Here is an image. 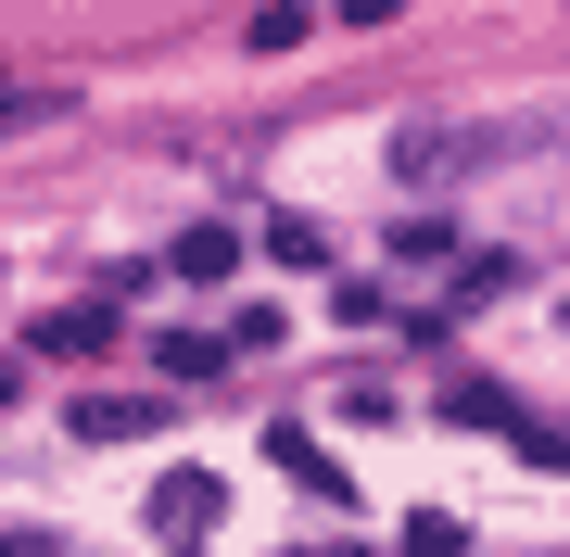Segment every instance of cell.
<instances>
[{
    "label": "cell",
    "mask_w": 570,
    "mask_h": 557,
    "mask_svg": "<svg viewBox=\"0 0 570 557\" xmlns=\"http://www.w3.org/2000/svg\"><path fill=\"white\" fill-rule=\"evenodd\" d=\"M482 152H520V127H444V115H419L406 140H393V166L406 178H456V166H482Z\"/></svg>",
    "instance_id": "1"
},
{
    "label": "cell",
    "mask_w": 570,
    "mask_h": 557,
    "mask_svg": "<svg viewBox=\"0 0 570 557\" xmlns=\"http://www.w3.org/2000/svg\"><path fill=\"white\" fill-rule=\"evenodd\" d=\"M216 507H228V495H216L204 469H165V481H153V519H165L178 545H204V533H216Z\"/></svg>",
    "instance_id": "2"
},
{
    "label": "cell",
    "mask_w": 570,
    "mask_h": 557,
    "mask_svg": "<svg viewBox=\"0 0 570 557\" xmlns=\"http://www.w3.org/2000/svg\"><path fill=\"white\" fill-rule=\"evenodd\" d=\"M165 267H178V279H228V267H242V228H228V216L178 228V253H165Z\"/></svg>",
    "instance_id": "3"
},
{
    "label": "cell",
    "mask_w": 570,
    "mask_h": 557,
    "mask_svg": "<svg viewBox=\"0 0 570 557\" xmlns=\"http://www.w3.org/2000/svg\"><path fill=\"white\" fill-rule=\"evenodd\" d=\"M153 418H165V406H127V392H102V406H77V431H89V444H140Z\"/></svg>",
    "instance_id": "4"
},
{
    "label": "cell",
    "mask_w": 570,
    "mask_h": 557,
    "mask_svg": "<svg viewBox=\"0 0 570 557\" xmlns=\"http://www.w3.org/2000/svg\"><path fill=\"white\" fill-rule=\"evenodd\" d=\"M444 418H469V431H508L520 406H508V392H494V380H456V392H444Z\"/></svg>",
    "instance_id": "5"
},
{
    "label": "cell",
    "mask_w": 570,
    "mask_h": 557,
    "mask_svg": "<svg viewBox=\"0 0 570 557\" xmlns=\"http://www.w3.org/2000/svg\"><path fill=\"white\" fill-rule=\"evenodd\" d=\"M39 342H51V355H102V342H115V317H102V305H77V317H51Z\"/></svg>",
    "instance_id": "6"
},
{
    "label": "cell",
    "mask_w": 570,
    "mask_h": 557,
    "mask_svg": "<svg viewBox=\"0 0 570 557\" xmlns=\"http://www.w3.org/2000/svg\"><path fill=\"white\" fill-rule=\"evenodd\" d=\"M153 355H165V368H178V380H216V368H228V342H204V330H165Z\"/></svg>",
    "instance_id": "7"
},
{
    "label": "cell",
    "mask_w": 570,
    "mask_h": 557,
    "mask_svg": "<svg viewBox=\"0 0 570 557\" xmlns=\"http://www.w3.org/2000/svg\"><path fill=\"white\" fill-rule=\"evenodd\" d=\"M343 557H355V545H343Z\"/></svg>",
    "instance_id": "8"
}]
</instances>
